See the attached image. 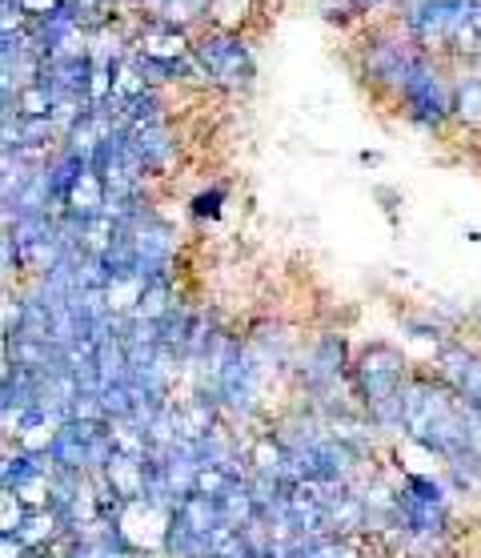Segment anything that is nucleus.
I'll return each mask as SVG.
<instances>
[{
	"label": "nucleus",
	"instance_id": "obj_6",
	"mask_svg": "<svg viewBox=\"0 0 481 558\" xmlns=\"http://www.w3.org/2000/svg\"><path fill=\"white\" fill-rule=\"evenodd\" d=\"M261 4H266V9H281V4H285V0H261Z\"/></svg>",
	"mask_w": 481,
	"mask_h": 558
},
{
	"label": "nucleus",
	"instance_id": "obj_1",
	"mask_svg": "<svg viewBox=\"0 0 481 558\" xmlns=\"http://www.w3.org/2000/svg\"><path fill=\"white\" fill-rule=\"evenodd\" d=\"M393 109L421 133H437V137L449 133L454 129V61L421 52Z\"/></svg>",
	"mask_w": 481,
	"mask_h": 558
},
{
	"label": "nucleus",
	"instance_id": "obj_5",
	"mask_svg": "<svg viewBox=\"0 0 481 558\" xmlns=\"http://www.w3.org/2000/svg\"><path fill=\"white\" fill-rule=\"evenodd\" d=\"M225 197H229V190L217 181L213 190H201L197 197H193V205H189V214L197 217V221H217V217L225 214Z\"/></svg>",
	"mask_w": 481,
	"mask_h": 558
},
{
	"label": "nucleus",
	"instance_id": "obj_2",
	"mask_svg": "<svg viewBox=\"0 0 481 558\" xmlns=\"http://www.w3.org/2000/svg\"><path fill=\"white\" fill-rule=\"evenodd\" d=\"M193 57L205 69L213 93H221V97H240L257 85V52L249 33L205 28L193 37Z\"/></svg>",
	"mask_w": 481,
	"mask_h": 558
},
{
	"label": "nucleus",
	"instance_id": "obj_4",
	"mask_svg": "<svg viewBox=\"0 0 481 558\" xmlns=\"http://www.w3.org/2000/svg\"><path fill=\"white\" fill-rule=\"evenodd\" d=\"M269 16L261 0H213L209 4V28H225V33H249Z\"/></svg>",
	"mask_w": 481,
	"mask_h": 558
},
{
	"label": "nucleus",
	"instance_id": "obj_3",
	"mask_svg": "<svg viewBox=\"0 0 481 558\" xmlns=\"http://www.w3.org/2000/svg\"><path fill=\"white\" fill-rule=\"evenodd\" d=\"M454 129L481 137V61H454Z\"/></svg>",
	"mask_w": 481,
	"mask_h": 558
}]
</instances>
